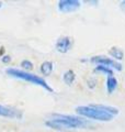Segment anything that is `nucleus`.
Listing matches in <instances>:
<instances>
[{
	"mask_svg": "<svg viewBox=\"0 0 125 132\" xmlns=\"http://www.w3.org/2000/svg\"><path fill=\"white\" fill-rule=\"evenodd\" d=\"M45 126L55 130H69V129H88L91 123L81 117H75L70 114H53L51 120L45 122Z\"/></svg>",
	"mask_w": 125,
	"mask_h": 132,
	"instance_id": "f257e3e1",
	"label": "nucleus"
},
{
	"mask_svg": "<svg viewBox=\"0 0 125 132\" xmlns=\"http://www.w3.org/2000/svg\"><path fill=\"white\" fill-rule=\"evenodd\" d=\"M76 112L85 118H89L92 120H97V121H103V122H108L113 120L114 116H112L110 113L105 112L98 109L94 105H90V106H79L76 108Z\"/></svg>",
	"mask_w": 125,
	"mask_h": 132,
	"instance_id": "f03ea898",
	"label": "nucleus"
},
{
	"mask_svg": "<svg viewBox=\"0 0 125 132\" xmlns=\"http://www.w3.org/2000/svg\"><path fill=\"white\" fill-rule=\"evenodd\" d=\"M7 74L11 77H15V78H19V79H23L25 81H30V82H32V84L42 86L44 89L48 90L49 93H53V89H52L51 86H49L43 78H41L37 75H34V74L24 72V71H20V69H16V68H8Z\"/></svg>",
	"mask_w": 125,
	"mask_h": 132,
	"instance_id": "7ed1b4c3",
	"label": "nucleus"
},
{
	"mask_svg": "<svg viewBox=\"0 0 125 132\" xmlns=\"http://www.w3.org/2000/svg\"><path fill=\"white\" fill-rule=\"evenodd\" d=\"M91 62L97 65H102V66H106V67L110 68H114L116 71L121 72L123 69L122 65H121L119 62H116L114 60L110 59V57H105V56H94L91 59Z\"/></svg>",
	"mask_w": 125,
	"mask_h": 132,
	"instance_id": "20e7f679",
	"label": "nucleus"
},
{
	"mask_svg": "<svg viewBox=\"0 0 125 132\" xmlns=\"http://www.w3.org/2000/svg\"><path fill=\"white\" fill-rule=\"evenodd\" d=\"M80 8V2L78 0H60L58 1V9L60 12L69 13L74 12Z\"/></svg>",
	"mask_w": 125,
	"mask_h": 132,
	"instance_id": "39448f33",
	"label": "nucleus"
},
{
	"mask_svg": "<svg viewBox=\"0 0 125 132\" xmlns=\"http://www.w3.org/2000/svg\"><path fill=\"white\" fill-rule=\"evenodd\" d=\"M0 117L11 118V119H21L23 117V114H22V112H20V111L16 109L0 105Z\"/></svg>",
	"mask_w": 125,
	"mask_h": 132,
	"instance_id": "423d86ee",
	"label": "nucleus"
},
{
	"mask_svg": "<svg viewBox=\"0 0 125 132\" xmlns=\"http://www.w3.org/2000/svg\"><path fill=\"white\" fill-rule=\"evenodd\" d=\"M55 47L59 53H67L72 47V40L68 36H62L56 42Z\"/></svg>",
	"mask_w": 125,
	"mask_h": 132,
	"instance_id": "0eeeda50",
	"label": "nucleus"
},
{
	"mask_svg": "<svg viewBox=\"0 0 125 132\" xmlns=\"http://www.w3.org/2000/svg\"><path fill=\"white\" fill-rule=\"evenodd\" d=\"M53 68H54V66H53L52 62L45 61V62H43V63H42L41 67H40V71H41V73H42V75L48 76V75H51V74H52Z\"/></svg>",
	"mask_w": 125,
	"mask_h": 132,
	"instance_id": "6e6552de",
	"label": "nucleus"
},
{
	"mask_svg": "<svg viewBox=\"0 0 125 132\" xmlns=\"http://www.w3.org/2000/svg\"><path fill=\"white\" fill-rule=\"evenodd\" d=\"M116 88H118V80H116V78L113 77V76L108 77V79H106V89H108V93L112 94Z\"/></svg>",
	"mask_w": 125,
	"mask_h": 132,
	"instance_id": "1a4fd4ad",
	"label": "nucleus"
},
{
	"mask_svg": "<svg viewBox=\"0 0 125 132\" xmlns=\"http://www.w3.org/2000/svg\"><path fill=\"white\" fill-rule=\"evenodd\" d=\"M75 79H76V75H75V73L73 71H67L64 74V76H62V80L68 86H72Z\"/></svg>",
	"mask_w": 125,
	"mask_h": 132,
	"instance_id": "9d476101",
	"label": "nucleus"
},
{
	"mask_svg": "<svg viewBox=\"0 0 125 132\" xmlns=\"http://www.w3.org/2000/svg\"><path fill=\"white\" fill-rule=\"evenodd\" d=\"M109 54L113 57V59H115L116 61H121L124 59V53L121 48L119 47H112L110 51H109Z\"/></svg>",
	"mask_w": 125,
	"mask_h": 132,
	"instance_id": "9b49d317",
	"label": "nucleus"
},
{
	"mask_svg": "<svg viewBox=\"0 0 125 132\" xmlns=\"http://www.w3.org/2000/svg\"><path fill=\"white\" fill-rule=\"evenodd\" d=\"M94 73L105 74V75H108V77L113 76V69L110 67H106V66H102V65H98L97 67L94 68Z\"/></svg>",
	"mask_w": 125,
	"mask_h": 132,
	"instance_id": "f8f14e48",
	"label": "nucleus"
},
{
	"mask_svg": "<svg viewBox=\"0 0 125 132\" xmlns=\"http://www.w3.org/2000/svg\"><path fill=\"white\" fill-rule=\"evenodd\" d=\"M21 66H22V68H23V69H25V71H31V69L33 68L32 62L26 61V60H24V61L21 62Z\"/></svg>",
	"mask_w": 125,
	"mask_h": 132,
	"instance_id": "ddd939ff",
	"label": "nucleus"
},
{
	"mask_svg": "<svg viewBox=\"0 0 125 132\" xmlns=\"http://www.w3.org/2000/svg\"><path fill=\"white\" fill-rule=\"evenodd\" d=\"M95 85H97V79L95 78H89L88 79V87L90 88V89H93L94 87H95Z\"/></svg>",
	"mask_w": 125,
	"mask_h": 132,
	"instance_id": "4468645a",
	"label": "nucleus"
},
{
	"mask_svg": "<svg viewBox=\"0 0 125 132\" xmlns=\"http://www.w3.org/2000/svg\"><path fill=\"white\" fill-rule=\"evenodd\" d=\"M1 61H2V63L8 64V63H10L11 57H10L9 55H3V56H2V59H1Z\"/></svg>",
	"mask_w": 125,
	"mask_h": 132,
	"instance_id": "2eb2a0df",
	"label": "nucleus"
},
{
	"mask_svg": "<svg viewBox=\"0 0 125 132\" xmlns=\"http://www.w3.org/2000/svg\"><path fill=\"white\" fill-rule=\"evenodd\" d=\"M120 7H121V9H122V10L125 12V0H124V1H122V2H121Z\"/></svg>",
	"mask_w": 125,
	"mask_h": 132,
	"instance_id": "dca6fc26",
	"label": "nucleus"
},
{
	"mask_svg": "<svg viewBox=\"0 0 125 132\" xmlns=\"http://www.w3.org/2000/svg\"><path fill=\"white\" fill-rule=\"evenodd\" d=\"M2 7V2H0V8H1Z\"/></svg>",
	"mask_w": 125,
	"mask_h": 132,
	"instance_id": "f3484780",
	"label": "nucleus"
}]
</instances>
